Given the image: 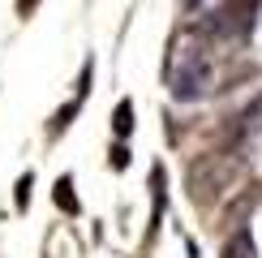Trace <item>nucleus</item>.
Listing matches in <instances>:
<instances>
[{
	"label": "nucleus",
	"mask_w": 262,
	"mask_h": 258,
	"mask_svg": "<svg viewBox=\"0 0 262 258\" xmlns=\"http://www.w3.org/2000/svg\"><path fill=\"white\" fill-rule=\"evenodd\" d=\"M56 202H60L64 211H73V193H69V181H60V185H56Z\"/></svg>",
	"instance_id": "39448f33"
},
{
	"label": "nucleus",
	"mask_w": 262,
	"mask_h": 258,
	"mask_svg": "<svg viewBox=\"0 0 262 258\" xmlns=\"http://www.w3.org/2000/svg\"><path fill=\"white\" fill-rule=\"evenodd\" d=\"M215 35H249L254 30V0H241V5H228L220 17L211 22Z\"/></svg>",
	"instance_id": "f03ea898"
},
{
	"label": "nucleus",
	"mask_w": 262,
	"mask_h": 258,
	"mask_svg": "<svg viewBox=\"0 0 262 258\" xmlns=\"http://www.w3.org/2000/svg\"><path fill=\"white\" fill-rule=\"evenodd\" d=\"M224 258H254V241H249V232H245V228L224 245Z\"/></svg>",
	"instance_id": "7ed1b4c3"
},
{
	"label": "nucleus",
	"mask_w": 262,
	"mask_h": 258,
	"mask_svg": "<svg viewBox=\"0 0 262 258\" xmlns=\"http://www.w3.org/2000/svg\"><path fill=\"white\" fill-rule=\"evenodd\" d=\"M189 5H198V0H189Z\"/></svg>",
	"instance_id": "6e6552de"
},
{
	"label": "nucleus",
	"mask_w": 262,
	"mask_h": 258,
	"mask_svg": "<svg viewBox=\"0 0 262 258\" xmlns=\"http://www.w3.org/2000/svg\"><path fill=\"white\" fill-rule=\"evenodd\" d=\"M21 9H35V0H21Z\"/></svg>",
	"instance_id": "0eeeda50"
},
{
	"label": "nucleus",
	"mask_w": 262,
	"mask_h": 258,
	"mask_svg": "<svg viewBox=\"0 0 262 258\" xmlns=\"http://www.w3.org/2000/svg\"><path fill=\"white\" fill-rule=\"evenodd\" d=\"M26 198H30V177H21L17 181V202H21V207H26Z\"/></svg>",
	"instance_id": "423d86ee"
},
{
	"label": "nucleus",
	"mask_w": 262,
	"mask_h": 258,
	"mask_svg": "<svg viewBox=\"0 0 262 258\" xmlns=\"http://www.w3.org/2000/svg\"><path fill=\"white\" fill-rule=\"evenodd\" d=\"M129 125H134V107L121 103V107H116V134H129Z\"/></svg>",
	"instance_id": "20e7f679"
},
{
	"label": "nucleus",
	"mask_w": 262,
	"mask_h": 258,
	"mask_svg": "<svg viewBox=\"0 0 262 258\" xmlns=\"http://www.w3.org/2000/svg\"><path fill=\"white\" fill-rule=\"evenodd\" d=\"M202 82H206V60L202 56H185V64L172 73V95H177V99H198Z\"/></svg>",
	"instance_id": "f257e3e1"
}]
</instances>
